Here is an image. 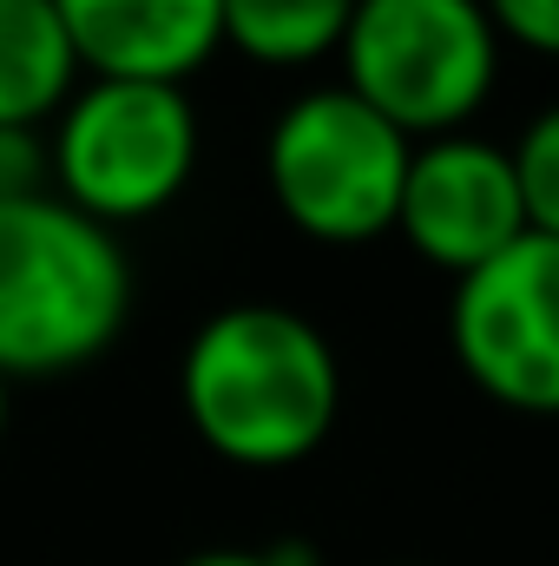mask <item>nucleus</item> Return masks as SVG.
Returning <instances> with one entry per match:
<instances>
[{
  "label": "nucleus",
  "mask_w": 559,
  "mask_h": 566,
  "mask_svg": "<svg viewBox=\"0 0 559 566\" xmlns=\"http://www.w3.org/2000/svg\"><path fill=\"white\" fill-rule=\"evenodd\" d=\"M178 402L218 461L277 474L336 434L342 363L303 310L224 303L191 329L178 356Z\"/></svg>",
  "instance_id": "f257e3e1"
},
{
  "label": "nucleus",
  "mask_w": 559,
  "mask_h": 566,
  "mask_svg": "<svg viewBox=\"0 0 559 566\" xmlns=\"http://www.w3.org/2000/svg\"><path fill=\"white\" fill-rule=\"evenodd\" d=\"M133 316V258L53 191L0 198V376L40 382L99 363Z\"/></svg>",
  "instance_id": "f03ea898"
},
{
  "label": "nucleus",
  "mask_w": 559,
  "mask_h": 566,
  "mask_svg": "<svg viewBox=\"0 0 559 566\" xmlns=\"http://www.w3.org/2000/svg\"><path fill=\"white\" fill-rule=\"evenodd\" d=\"M415 139L362 106L342 80L303 86L264 133V185L289 231L329 251H356L395 231Z\"/></svg>",
  "instance_id": "7ed1b4c3"
},
{
  "label": "nucleus",
  "mask_w": 559,
  "mask_h": 566,
  "mask_svg": "<svg viewBox=\"0 0 559 566\" xmlns=\"http://www.w3.org/2000/svg\"><path fill=\"white\" fill-rule=\"evenodd\" d=\"M342 86L395 133H467L500 86V33L481 0H356L342 27Z\"/></svg>",
  "instance_id": "20e7f679"
},
{
  "label": "nucleus",
  "mask_w": 559,
  "mask_h": 566,
  "mask_svg": "<svg viewBox=\"0 0 559 566\" xmlns=\"http://www.w3.org/2000/svg\"><path fill=\"white\" fill-rule=\"evenodd\" d=\"M53 198L119 231L184 198L198 171V106L158 80H80L46 126Z\"/></svg>",
  "instance_id": "39448f33"
},
{
  "label": "nucleus",
  "mask_w": 559,
  "mask_h": 566,
  "mask_svg": "<svg viewBox=\"0 0 559 566\" xmlns=\"http://www.w3.org/2000/svg\"><path fill=\"white\" fill-rule=\"evenodd\" d=\"M447 349L487 402L559 416V238L527 231L494 264L454 277Z\"/></svg>",
  "instance_id": "423d86ee"
},
{
  "label": "nucleus",
  "mask_w": 559,
  "mask_h": 566,
  "mask_svg": "<svg viewBox=\"0 0 559 566\" xmlns=\"http://www.w3.org/2000/svg\"><path fill=\"white\" fill-rule=\"evenodd\" d=\"M395 238L447 277H467V271L494 264L507 244H520L527 205H520L507 145L481 139V133L415 139L402 205H395Z\"/></svg>",
  "instance_id": "0eeeda50"
},
{
  "label": "nucleus",
  "mask_w": 559,
  "mask_h": 566,
  "mask_svg": "<svg viewBox=\"0 0 559 566\" xmlns=\"http://www.w3.org/2000/svg\"><path fill=\"white\" fill-rule=\"evenodd\" d=\"M86 80L184 86L224 46V0H53Z\"/></svg>",
  "instance_id": "6e6552de"
},
{
  "label": "nucleus",
  "mask_w": 559,
  "mask_h": 566,
  "mask_svg": "<svg viewBox=\"0 0 559 566\" xmlns=\"http://www.w3.org/2000/svg\"><path fill=\"white\" fill-rule=\"evenodd\" d=\"M80 80L53 0H0V126H53Z\"/></svg>",
  "instance_id": "1a4fd4ad"
},
{
  "label": "nucleus",
  "mask_w": 559,
  "mask_h": 566,
  "mask_svg": "<svg viewBox=\"0 0 559 566\" xmlns=\"http://www.w3.org/2000/svg\"><path fill=\"white\" fill-rule=\"evenodd\" d=\"M356 0H224V46L257 66H316L342 46Z\"/></svg>",
  "instance_id": "9d476101"
},
{
  "label": "nucleus",
  "mask_w": 559,
  "mask_h": 566,
  "mask_svg": "<svg viewBox=\"0 0 559 566\" xmlns=\"http://www.w3.org/2000/svg\"><path fill=\"white\" fill-rule=\"evenodd\" d=\"M514 158V178H520V205H527V231L559 238V99L540 106L520 139L507 145Z\"/></svg>",
  "instance_id": "9b49d317"
},
{
  "label": "nucleus",
  "mask_w": 559,
  "mask_h": 566,
  "mask_svg": "<svg viewBox=\"0 0 559 566\" xmlns=\"http://www.w3.org/2000/svg\"><path fill=\"white\" fill-rule=\"evenodd\" d=\"M53 191V151L46 126H0V198Z\"/></svg>",
  "instance_id": "f8f14e48"
},
{
  "label": "nucleus",
  "mask_w": 559,
  "mask_h": 566,
  "mask_svg": "<svg viewBox=\"0 0 559 566\" xmlns=\"http://www.w3.org/2000/svg\"><path fill=\"white\" fill-rule=\"evenodd\" d=\"M500 46H527L540 60H559V0H481Z\"/></svg>",
  "instance_id": "ddd939ff"
},
{
  "label": "nucleus",
  "mask_w": 559,
  "mask_h": 566,
  "mask_svg": "<svg viewBox=\"0 0 559 566\" xmlns=\"http://www.w3.org/2000/svg\"><path fill=\"white\" fill-rule=\"evenodd\" d=\"M178 566H271L264 547H198V554H184Z\"/></svg>",
  "instance_id": "4468645a"
},
{
  "label": "nucleus",
  "mask_w": 559,
  "mask_h": 566,
  "mask_svg": "<svg viewBox=\"0 0 559 566\" xmlns=\"http://www.w3.org/2000/svg\"><path fill=\"white\" fill-rule=\"evenodd\" d=\"M7 416H13V382L0 376V441H7Z\"/></svg>",
  "instance_id": "2eb2a0df"
}]
</instances>
